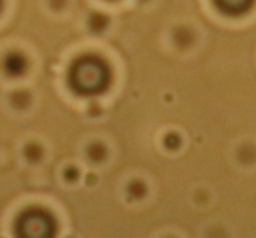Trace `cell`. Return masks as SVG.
Instances as JSON below:
<instances>
[{
	"mask_svg": "<svg viewBox=\"0 0 256 238\" xmlns=\"http://www.w3.org/2000/svg\"><path fill=\"white\" fill-rule=\"evenodd\" d=\"M26 68V60L23 54L11 51L4 56L2 60V72H4L8 77H22V74Z\"/></svg>",
	"mask_w": 256,
	"mask_h": 238,
	"instance_id": "1",
	"label": "cell"
},
{
	"mask_svg": "<svg viewBox=\"0 0 256 238\" xmlns=\"http://www.w3.org/2000/svg\"><path fill=\"white\" fill-rule=\"evenodd\" d=\"M2 7H4V0H0V12H2Z\"/></svg>",
	"mask_w": 256,
	"mask_h": 238,
	"instance_id": "2",
	"label": "cell"
}]
</instances>
